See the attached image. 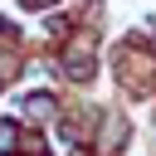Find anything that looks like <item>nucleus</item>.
<instances>
[{
    "instance_id": "obj_1",
    "label": "nucleus",
    "mask_w": 156,
    "mask_h": 156,
    "mask_svg": "<svg viewBox=\"0 0 156 156\" xmlns=\"http://www.w3.org/2000/svg\"><path fill=\"white\" fill-rule=\"evenodd\" d=\"M10 141H15V127H10V122H0V146H10Z\"/></svg>"
}]
</instances>
